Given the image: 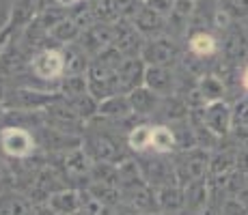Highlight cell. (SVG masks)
<instances>
[{"mask_svg": "<svg viewBox=\"0 0 248 215\" xmlns=\"http://www.w3.org/2000/svg\"><path fill=\"white\" fill-rule=\"evenodd\" d=\"M209 161H212V155H209V151L203 149V146H197V149H190V151H181L173 164L177 183L181 187H186V185L192 183V181L207 179Z\"/></svg>", "mask_w": 248, "mask_h": 215, "instance_id": "cell-1", "label": "cell"}, {"mask_svg": "<svg viewBox=\"0 0 248 215\" xmlns=\"http://www.w3.org/2000/svg\"><path fill=\"white\" fill-rule=\"evenodd\" d=\"M87 82H89V93L93 95L97 101L110 99L119 93V78H117V69L108 67L104 63H99L97 58L89 65L87 71Z\"/></svg>", "mask_w": 248, "mask_h": 215, "instance_id": "cell-2", "label": "cell"}, {"mask_svg": "<svg viewBox=\"0 0 248 215\" xmlns=\"http://www.w3.org/2000/svg\"><path fill=\"white\" fill-rule=\"evenodd\" d=\"M0 149L13 159H28L37 149V140L26 127L9 125L0 129Z\"/></svg>", "mask_w": 248, "mask_h": 215, "instance_id": "cell-3", "label": "cell"}, {"mask_svg": "<svg viewBox=\"0 0 248 215\" xmlns=\"http://www.w3.org/2000/svg\"><path fill=\"white\" fill-rule=\"evenodd\" d=\"M82 149L87 151V155L93 159V164L95 161H104V164L119 166L121 161H125V155L121 153V142L106 131H99V133L89 136L87 140H84Z\"/></svg>", "mask_w": 248, "mask_h": 215, "instance_id": "cell-4", "label": "cell"}, {"mask_svg": "<svg viewBox=\"0 0 248 215\" xmlns=\"http://www.w3.org/2000/svg\"><path fill=\"white\" fill-rule=\"evenodd\" d=\"M31 71L35 78L46 80V82H61L65 78V54L63 50L56 47H46V50L37 52L31 60Z\"/></svg>", "mask_w": 248, "mask_h": 215, "instance_id": "cell-5", "label": "cell"}, {"mask_svg": "<svg viewBox=\"0 0 248 215\" xmlns=\"http://www.w3.org/2000/svg\"><path fill=\"white\" fill-rule=\"evenodd\" d=\"M140 58L147 65H158V67H175L181 63V50L177 41L170 37H158V39H149L145 43L140 52Z\"/></svg>", "mask_w": 248, "mask_h": 215, "instance_id": "cell-6", "label": "cell"}, {"mask_svg": "<svg viewBox=\"0 0 248 215\" xmlns=\"http://www.w3.org/2000/svg\"><path fill=\"white\" fill-rule=\"evenodd\" d=\"M201 116H203V125L207 127V131L212 136H216L218 140H227L231 136L233 118H231V106L227 101L207 103L201 110Z\"/></svg>", "mask_w": 248, "mask_h": 215, "instance_id": "cell-7", "label": "cell"}, {"mask_svg": "<svg viewBox=\"0 0 248 215\" xmlns=\"http://www.w3.org/2000/svg\"><path fill=\"white\" fill-rule=\"evenodd\" d=\"M145 71L147 63L140 56L134 58H123V63L117 69V78H119V93L121 95H130L136 88L145 86Z\"/></svg>", "mask_w": 248, "mask_h": 215, "instance_id": "cell-8", "label": "cell"}, {"mask_svg": "<svg viewBox=\"0 0 248 215\" xmlns=\"http://www.w3.org/2000/svg\"><path fill=\"white\" fill-rule=\"evenodd\" d=\"M132 26H134L142 37L158 39V37H164V32H166V17L160 15L158 11H154L149 4L140 2L138 9L134 11V15H132Z\"/></svg>", "mask_w": 248, "mask_h": 215, "instance_id": "cell-9", "label": "cell"}, {"mask_svg": "<svg viewBox=\"0 0 248 215\" xmlns=\"http://www.w3.org/2000/svg\"><path fill=\"white\" fill-rule=\"evenodd\" d=\"M145 86L158 93L160 97H170L177 95V73L173 67H158V65H147L145 71Z\"/></svg>", "mask_w": 248, "mask_h": 215, "instance_id": "cell-10", "label": "cell"}, {"mask_svg": "<svg viewBox=\"0 0 248 215\" xmlns=\"http://www.w3.org/2000/svg\"><path fill=\"white\" fill-rule=\"evenodd\" d=\"M235 26V24H233ZM229 28L225 35V45H222V54L225 60L235 67H244L248 63V37L240 28Z\"/></svg>", "mask_w": 248, "mask_h": 215, "instance_id": "cell-11", "label": "cell"}, {"mask_svg": "<svg viewBox=\"0 0 248 215\" xmlns=\"http://www.w3.org/2000/svg\"><path fill=\"white\" fill-rule=\"evenodd\" d=\"M188 52H190V56H194V58L205 60V58H214V56L220 52V45H218V39L214 32L192 30L188 37Z\"/></svg>", "mask_w": 248, "mask_h": 215, "instance_id": "cell-12", "label": "cell"}, {"mask_svg": "<svg viewBox=\"0 0 248 215\" xmlns=\"http://www.w3.org/2000/svg\"><path fill=\"white\" fill-rule=\"evenodd\" d=\"M47 207L59 215H76L82 211V192L59 189L47 196Z\"/></svg>", "mask_w": 248, "mask_h": 215, "instance_id": "cell-13", "label": "cell"}, {"mask_svg": "<svg viewBox=\"0 0 248 215\" xmlns=\"http://www.w3.org/2000/svg\"><path fill=\"white\" fill-rule=\"evenodd\" d=\"M127 97H130L132 110H134L136 116H149V114H158L160 108H162V101H164V97H160L158 93H154V90L147 88V86H140V88H136L134 93H130Z\"/></svg>", "mask_w": 248, "mask_h": 215, "instance_id": "cell-14", "label": "cell"}, {"mask_svg": "<svg viewBox=\"0 0 248 215\" xmlns=\"http://www.w3.org/2000/svg\"><path fill=\"white\" fill-rule=\"evenodd\" d=\"M59 95L52 93H37V90H16L9 97V106H16L20 110H39L47 108L52 101H56Z\"/></svg>", "mask_w": 248, "mask_h": 215, "instance_id": "cell-15", "label": "cell"}, {"mask_svg": "<svg viewBox=\"0 0 248 215\" xmlns=\"http://www.w3.org/2000/svg\"><path fill=\"white\" fill-rule=\"evenodd\" d=\"M155 196H158L160 211H164V213L175 215V213H179V211L186 209V192H184V187L177 185V183L160 187L158 192H155Z\"/></svg>", "mask_w": 248, "mask_h": 215, "instance_id": "cell-16", "label": "cell"}, {"mask_svg": "<svg viewBox=\"0 0 248 215\" xmlns=\"http://www.w3.org/2000/svg\"><path fill=\"white\" fill-rule=\"evenodd\" d=\"M197 88L201 93L203 101L205 103H216V101H225L229 88L227 84L220 80V75L216 73H203L199 75V82H197Z\"/></svg>", "mask_w": 248, "mask_h": 215, "instance_id": "cell-17", "label": "cell"}, {"mask_svg": "<svg viewBox=\"0 0 248 215\" xmlns=\"http://www.w3.org/2000/svg\"><path fill=\"white\" fill-rule=\"evenodd\" d=\"M184 192H186V209L199 213L207 207L209 198H212V185H209L207 179L192 181V183H188L184 187Z\"/></svg>", "mask_w": 248, "mask_h": 215, "instance_id": "cell-18", "label": "cell"}, {"mask_svg": "<svg viewBox=\"0 0 248 215\" xmlns=\"http://www.w3.org/2000/svg\"><path fill=\"white\" fill-rule=\"evenodd\" d=\"M99 116H108V118H130V116H136L134 110H132V103H130V97L127 95H114L110 99H104L99 101V110H97Z\"/></svg>", "mask_w": 248, "mask_h": 215, "instance_id": "cell-19", "label": "cell"}, {"mask_svg": "<svg viewBox=\"0 0 248 215\" xmlns=\"http://www.w3.org/2000/svg\"><path fill=\"white\" fill-rule=\"evenodd\" d=\"M65 75H84V71H89V54L82 45H65Z\"/></svg>", "mask_w": 248, "mask_h": 215, "instance_id": "cell-20", "label": "cell"}, {"mask_svg": "<svg viewBox=\"0 0 248 215\" xmlns=\"http://www.w3.org/2000/svg\"><path fill=\"white\" fill-rule=\"evenodd\" d=\"M177 146V136H175L170 125H154V138H151V151L154 155H170Z\"/></svg>", "mask_w": 248, "mask_h": 215, "instance_id": "cell-21", "label": "cell"}, {"mask_svg": "<svg viewBox=\"0 0 248 215\" xmlns=\"http://www.w3.org/2000/svg\"><path fill=\"white\" fill-rule=\"evenodd\" d=\"M235 149H225V151H216L212 155L209 161V176L212 179H220V176H229L231 172H235Z\"/></svg>", "mask_w": 248, "mask_h": 215, "instance_id": "cell-22", "label": "cell"}, {"mask_svg": "<svg viewBox=\"0 0 248 215\" xmlns=\"http://www.w3.org/2000/svg\"><path fill=\"white\" fill-rule=\"evenodd\" d=\"M59 95L67 101H76V99L89 95L87 75H65L59 82Z\"/></svg>", "mask_w": 248, "mask_h": 215, "instance_id": "cell-23", "label": "cell"}, {"mask_svg": "<svg viewBox=\"0 0 248 215\" xmlns=\"http://www.w3.org/2000/svg\"><path fill=\"white\" fill-rule=\"evenodd\" d=\"M63 166L69 176H82V174H91V166L93 164H89L87 151L76 146V149H71L69 153L63 155Z\"/></svg>", "mask_w": 248, "mask_h": 215, "instance_id": "cell-24", "label": "cell"}, {"mask_svg": "<svg viewBox=\"0 0 248 215\" xmlns=\"http://www.w3.org/2000/svg\"><path fill=\"white\" fill-rule=\"evenodd\" d=\"M151 138H154V125H136L127 133V146L134 153H147L151 151Z\"/></svg>", "mask_w": 248, "mask_h": 215, "instance_id": "cell-25", "label": "cell"}, {"mask_svg": "<svg viewBox=\"0 0 248 215\" xmlns=\"http://www.w3.org/2000/svg\"><path fill=\"white\" fill-rule=\"evenodd\" d=\"M50 35L54 37L56 41H61V43H65V45H69L71 41H76L82 32H80V26L76 24L71 17H63L56 26H52V30H50Z\"/></svg>", "mask_w": 248, "mask_h": 215, "instance_id": "cell-26", "label": "cell"}, {"mask_svg": "<svg viewBox=\"0 0 248 215\" xmlns=\"http://www.w3.org/2000/svg\"><path fill=\"white\" fill-rule=\"evenodd\" d=\"M0 215H31L28 202L20 196H2L0 198Z\"/></svg>", "mask_w": 248, "mask_h": 215, "instance_id": "cell-27", "label": "cell"}, {"mask_svg": "<svg viewBox=\"0 0 248 215\" xmlns=\"http://www.w3.org/2000/svg\"><path fill=\"white\" fill-rule=\"evenodd\" d=\"M231 118H233V129L248 127V95L235 99L231 106ZM231 129V131H233Z\"/></svg>", "mask_w": 248, "mask_h": 215, "instance_id": "cell-28", "label": "cell"}, {"mask_svg": "<svg viewBox=\"0 0 248 215\" xmlns=\"http://www.w3.org/2000/svg\"><path fill=\"white\" fill-rule=\"evenodd\" d=\"M216 2L233 20H248V0H216Z\"/></svg>", "mask_w": 248, "mask_h": 215, "instance_id": "cell-29", "label": "cell"}, {"mask_svg": "<svg viewBox=\"0 0 248 215\" xmlns=\"http://www.w3.org/2000/svg\"><path fill=\"white\" fill-rule=\"evenodd\" d=\"M218 215H248V204H244L235 196H227L218 209Z\"/></svg>", "mask_w": 248, "mask_h": 215, "instance_id": "cell-30", "label": "cell"}, {"mask_svg": "<svg viewBox=\"0 0 248 215\" xmlns=\"http://www.w3.org/2000/svg\"><path fill=\"white\" fill-rule=\"evenodd\" d=\"M145 4H149L154 11L160 13V15L169 17L170 13H173L175 4H177V0H145Z\"/></svg>", "mask_w": 248, "mask_h": 215, "instance_id": "cell-31", "label": "cell"}, {"mask_svg": "<svg viewBox=\"0 0 248 215\" xmlns=\"http://www.w3.org/2000/svg\"><path fill=\"white\" fill-rule=\"evenodd\" d=\"M235 170L248 174V146H237V153H235Z\"/></svg>", "mask_w": 248, "mask_h": 215, "instance_id": "cell-32", "label": "cell"}, {"mask_svg": "<svg viewBox=\"0 0 248 215\" xmlns=\"http://www.w3.org/2000/svg\"><path fill=\"white\" fill-rule=\"evenodd\" d=\"M117 215H147V213L138 211V209H134V207H130V204H125V202H123L121 207L117 209Z\"/></svg>", "mask_w": 248, "mask_h": 215, "instance_id": "cell-33", "label": "cell"}, {"mask_svg": "<svg viewBox=\"0 0 248 215\" xmlns=\"http://www.w3.org/2000/svg\"><path fill=\"white\" fill-rule=\"evenodd\" d=\"M240 86H242V90L248 95V63L242 67V71H240Z\"/></svg>", "mask_w": 248, "mask_h": 215, "instance_id": "cell-34", "label": "cell"}, {"mask_svg": "<svg viewBox=\"0 0 248 215\" xmlns=\"http://www.w3.org/2000/svg\"><path fill=\"white\" fill-rule=\"evenodd\" d=\"M59 2V7H76V4H80L82 0H56Z\"/></svg>", "mask_w": 248, "mask_h": 215, "instance_id": "cell-35", "label": "cell"}, {"mask_svg": "<svg viewBox=\"0 0 248 215\" xmlns=\"http://www.w3.org/2000/svg\"><path fill=\"white\" fill-rule=\"evenodd\" d=\"M4 97V88H2V84H0V99Z\"/></svg>", "mask_w": 248, "mask_h": 215, "instance_id": "cell-36", "label": "cell"}, {"mask_svg": "<svg viewBox=\"0 0 248 215\" xmlns=\"http://www.w3.org/2000/svg\"><path fill=\"white\" fill-rule=\"evenodd\" d=\"M149 215H162V213H149Z\"/></svg>", "mask_w": 248, "mask_h": 215, "instance_id": "cell-37", "label": "cell"}]
</instances>
